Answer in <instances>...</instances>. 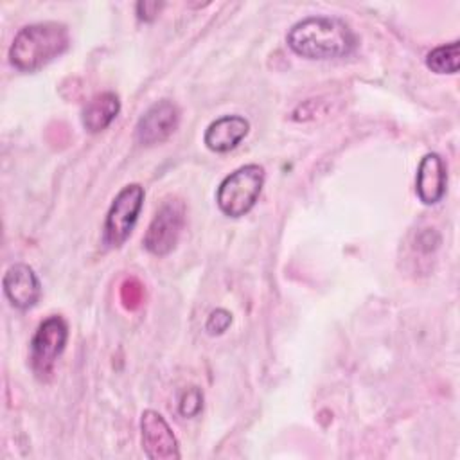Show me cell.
<instances>
[{
	"label": "cell",
	"instance_id": "6da1fadb",
	"mask_svg": "<svg viewBox=\"0 0 460 460\" xmlns=\"http://www.w3.org/2000/svg\"><path fill=\"white\" fill-rule=\"evenodd\" d=\"M288 47L305 59H338L354 52L358 36L341 18L307 16L286 34Z\"/></svg>",
	"mask_w": 460,
	"mask_h": 460
},
{
	"label": "cell",
	"instance_id": "7a4b0ae2",
	"mask_svg": "<svg viewBox=\"0 0 460 460\" xmlns=\"http://www.w3.org/2000/svg\"><path fill=\"white\" fill-rule=\"evenodd\" d=\"M68 45L66 25L58 22L31 23L16 32L9 47V61L22 72H36L59 58Z\"/></svg>",
	"mask_w": 460,
	"mask_h": 460
},
{
	"label": "cell",
	"instance_id": "3957f363",
	"mask_svg": "<svg viewBox=\"0 0 460 460\" xmlns=\"http://www.w3.org/2000/svg\"><path fill=\"white\" fill-rule=\"evenodd\" d=\"M264 185V169L259 164H246L223 178L217 187L216 201L228 217L248 214L257 203Z\"/></svg>",
	"mask_w": 460,
	"mask_h": 460
},
{
	"label": "cell",
	"instance_id": "277c9868",
	"mask_svg": "<svg viewBox=\"0 0 460 460\" xmlns=\"http://www.w3.org/2000/svg\"><path fill=\"white\" fill-rule=\"evenodd\" d=\"M144 205V187L138 183H129L119 190L113 198L110 210L106 214L102 241L110 248H119L131 235L138 214Z\"/></svg>",
	"mask_w": 460,
	"mask_h": 460
},
{
	"label": "cell",
	"instance_id": "5b68a950",
	"mask_svg": "<svg viewBox=\"0 0 460 460\" xmlns=\"http://www.w3.org/2000/svg\"><path fill=\"white\" fill-rule=\"evenodd\" d=\"M68 340V325L59 314L45 318L31 341V367L40 379H47Z\"/></svg>",
	"mask_w": 460,
	"mask_h": 460
},
{
	"label": "cell",
	"instance_id": "8992f818",
	"mask_svg": "<svg viewBox=\"0 0 460 460\" xmlns=\"http://www.w3.org/2000/svg\"><path fill=\"white\" fill-rule=\"evenodd\" d=\"M185 225V205L180 199H167L156 210L144 235V246L149 253L164 257L176 248Z\"/></svg>",
	"mask_w": 460,
	"mask_h": 460
},
{
	"label": "cell",
	"instance_id": "52a82bcc",
	"mask_svg": "<svg viewBox=\"0 0 460 460\" xmlns=\"http://www.w3.org/2000/svg\"><path fill=\"white\" fill-rule=\"evenodd\" d=\"M180 110L169 101L162 99L151 104L137 122L135 137L142 146H155L167 140L178 128Z\"/></svg>",
	"mask_w": 460,
	"mask_h": 460
},
{
	"label": "cell",
	"instance_id": "ba28073f",
	"mask_svg": "<svg viewBox=\"0 0 460 460\" xmlns=\"http://www.w3.org/2000/svg\"><path fill=\"white\" fill-rule=\"evenodd\" d=\"M142 449L151 460H176L180 458L178 440L162 413L146 410L140 417Z\"/></svg>",
	"mask_w": 460,
	"mask_h": 460
},
{
	"label": "cell",
	"instance_id": "9c48e42d",
	"mask_svg": "<svg viewBox=\"0 0 460 460\" xmlns=\"http://www.w3.org/2000/svg\"><path fill=\"white\" fill-rule=\"evenodd\" d=\"M2 288L11 305L22 311L34 307L41 296L40 279L36 271L25 262H16L7 268L2 279Z\"/></svg>",
	"mask_w": 460,
	"mask_h": 460
},
{
	"label": "cell",
	"instance_id": "30bf717a",
	"mask_svg": "<svg viewBox=\"0 0 460 460\" xmlns=\"http://www.w3.org/2000/svg\"><path fill=\"white\" fill-rule=\"evenodd\" d=\"M447 174L440 155L428 153L420 158L415 174V192L424 205L438 203L446 194Z\"/></svg>",
	"mask_w": 460,
	"mask_h": 460
},
{
	"label": "cell",
	"instance_id": "8fae6325",
	"mask_svg": "<svg viewBox=\"0 0 460 460\" xmlns=\"http://www.w3.org/2000/svg\"><path fill=\"white\" fill-rule=\"evenodd\" d=\"M248 131L250 122L243 115H223L207 126L203 142L214 153H226L234 149Z\"/></svg>",
	"mask_w": 460,
	"mask_h": 460
},
{
	"label": "cell",
	"instance_id": "7c38bea8",
	"mask_svg": "<svg viewBox=\"0 0 460 460\" xmlns=\"http://www.w3.org/2000/svg\"><path fill=\"white\" fill-rule=\"evenodd\" d=\"M120 110V101L113 92H102L93 95L81 111V122L86 131L99 133L106 129Z\"/></svg>",
	"mask_w": 460,
	"mask_h": 460
},
{
	"label": "cell",
	"instance_id": "4fadbf2b",
	"mask_svg": "<svg viewBox=\"0 0 460 460\" xmlns=\"http://www.w3.org/2000/svg\"><path fill=\"white\" fill-rule=\"evenodd\" d=\"M426 66L435 74H456L460 66V45L458 40L435 47L426 56Z\"/></svg>",
	"mask_w": 460,
	"mask_h": 460
},
{
	"label": "cell",
	"instance_id": "5bb4252c",
	"mask_svg": "<svg viewBox=\"0 0 460 460\" xmlns=\"http://www.w3.org/2000/svg\"><path fill=\"white\" fill-rule=\"evenodd\" d=\"M203 408V392L198 386H189L181 392L178 401V411L185 419L196 417Z\"/></svg>",
	"mask_w": 460,
	"mask_h": 460
},
{
	"label": "cell",
	"instance_id": "9a60e30c",
	"mask_svg": "<svg viewBox=\"0 0 460 460\" xmlns=\"http://www.w3.org/2000/svg\"><path fill=\"white\" fill-rule=\"evenodd\" d=\"M230 323H232V314H230L226 309L217 307V309H214V311L208 314V318H207V322H205V331H207L208 334H212V336L223 334V332L230 327Z\"/></svg>",
	"mask_w": 460,
	"mask_h": 460
},
{
	"label": "cell",
	"instance_id": "2e32d148",
	"mask_svg": "<svg viewBox=\"0 0 460 460\" xmlns=\"http://www.w3.org/2000/svg\"><path fill=\"white\" fill-rule=\"evenodd\" d=\"M142 295H144V288L142 284L137 280V279H129L122 284V289H120V298L124 302V305L128 309H135L140 305L142 302Z\"/></svg>",
	"mask_w": 460,
	"mask_h": 460
},
{
	"label": "cell",
	"instance_id": "e0dca14e",
	"mask_svg": "<svg viewBox=\"0 0 460 460\" xmlns=\"http://www.w3.org/2000/svg\"><path fill=\"white\" fill-rule=\"evenodd\" d=\"M164 7V2H156V0H144L137 4V16L144 22H153L160 9Z\"/></svg>",
	"mask_w": 460,
	"mask_h": 460
}]
</instances>
